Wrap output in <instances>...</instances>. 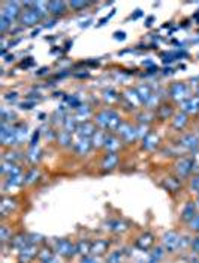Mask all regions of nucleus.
I'll use <instances>...</instances> for the list:
<instances>
[{"mask_svg": "<svg viewBox=\"0 0 199 263\" xmlns=\"http://www.w3.org/2000/svg\"><path fill=\"white\" fill-rule=\"evenodd\" d=\"M160 242L166 253L174 254V253H179L184 247H190L192 238L187 235H181L179 230H168L162 235Z\"/></svg>", "mask_w": 199, "mask_h": 263, "instance_id": "f257e3e1", "label": "nucleus"}, {"mask_svg": "<svg viewBox=\"0 0 199 263\" xmlns=\"http://www.w3.org/2000/svg\"><path fill=\"white\" fill-rule=\"evenodd\" d=\"M54 250L57 256L64 260H72L78 253H77V242L68 239V238H60L54 242Z\"/></svg>", "mask_w": 199, "mask_h": 263, "instance_id": "f03ea898", "label": "nucleus"}, {"mask_svg": "<svg viewBox=\"0 0 199 263\" xmlns=\"http://www.w3.org/2000/svg\"><path fill=\"white\" fill-rule=\"evenodd\" d=\"M174 173L181 181L190 179V175L193 173V157H181V158H179L174 164Z\"/></svg>", "mask_w": 199, "mask_h": 263, "instance_id": "7ed1b4c3", "label": "nucleus"}, {"mask_svg": "<svg viewBox=\"0 0 199 263\" xmlns=\"http://www.w3.org/2000/svg\"><path fill=\"white\" fill-rule=\"evenodd\" d=\"M154 245H156V236L150 230L141 232L134 241V247L140 251H144V253H150L154 248Z\"/></svg>", "mask_w": 199, "mask_h": 263, "instance_id": "20e7f679", "label": "nucleus"}, {"mask_svg": "<svg viewBox=\"0 0 199 263\" xmlns=\"http://www.w3.org/2000/svg\"><path fill=\"white\" fill-rule=\"evenodd\" d=\"M18 208V199L15 196H6L3 194L2 196V200H0V215H2V220L5 221L9 215H12Z\"/></svg>", "mask_w": 199, "mask_h": 263, "instance_id": "39448f33", "label": "nucleus"}, {"mask_svg": "<svg viewBox=\"0 0 199 263\" xmlns=\"http://www.w3.org/2000/svg\"><path fill=\"white\" fill-rule=\"evenodd\" d=\"M198 212L199 208L198 204H196V202H195V200H187V202L183 204V208H181V211H180V223L187 226V224L190 223V221L196 217Z\"/></svg>", "mask_w": 199, "mask_h": 263, "instance_id": "423d86ee", "label": "nucleus"}, {"mask_svg": "<svg viewBox=\"0 0 199 263\" xmlns=\"http://www.w3.org/2000/svg\"><path fill=\"white\" fill-rule=\"evenodd\" d=\"M105 229L114 235H124L126 232L130 230V223L124 218H111L105 223Z\"/></svg>", "mask_w": 199, "mask_h": 263, "instance_id": "0eeeda50", "label": "nucleus"}, {"mask_svg": "<svg viewBox=\"0 0 199 263\" xmlns=\"http://www.w3.org/2000/svg\"><path fill=\"white\" fill-rule=\"evenodd\" d=\"M111 251V241L106 238H99V239H93L92 242V256L95 257H106L108 253Z\"/></svg>", "mask_w": 199, "mask_h": 263, "instance_id": "6e6552de", "label": "nucleus"}, {"mask_svg": "<svg viewBox=\"0 0 199 263\" xmlns=\"http://www.w3.org/2000/svg\"><path fill=\"white\" fill-rule=\"evenodd\" d=\"M18 17H21V9H20V3L17 2H8L3 5L2 8V18L8 20L9 23L15 21Z\"/></svg>", "mask_w": 199, "mask_h": 263, "instance_id": "1a4fd4ad", "label": "nucleus"}, {"mask_svg": "<svg viewBox=\"0 0 199 263\" xmlns=\"http://www.w3.org/2000/svg\"><path fill=\"white\" fill-rule=\"evenodd\" d=\"M42 17H43V14L39 12V11L35 8V3H33L30 9H26V11L21 14L20 21L24 26H35L36 23H39V21L42 20Z\"/></svg>", "mask_w": 199, "mask_h": 263, "instance_id": "9d476101", "label": "nucleus"}, {"mask_svg": "<svg viewBox=\"0 0 199 263\" xmlns=\"http://www.w3.org/2000/svg\"><path fill=\"white\" fill-rule=\"evenodd\" d=\"M0 139L5 146H12L17 144V136H15V128L12 125H8L6 122H2V131H0Z\"/></svg>", "mask_w": 199, "mask_h": 263, "instance_id": "9b49d317", "label": "nucleus"}, {"mask_svg": "<svg viewBox=\"0 0 199 263\" xmlns=\"http://www.w3.org/2000/svg\"><path fill=\"white\" fill-rule=\"evenodd\" d=\"M38 254H39V247L38 245H33V243H29L27 247H24L23 250L18 251V262H33L35 259H38Z\"/></svg>", "mask_w": 199, "mask_h": 263, "instance_id": "f8f14e48", "label": "nucleus"}, {"mask_svg": "<svg viewBox=\"0 0 199 263\" xmlns=\"http://www.w3.org/2000/svg\"><path fill=\"white\" fill-rule=\"evenodd\" d=\"M160 185L169 194H179L183 190V181L179 179L177 176H166V178H163Z\"/></svg>", "mask_w": 199, "mask_h": 263, "instance_id": "ddd939ff", "label": "nucleus"}, {"mask_svg": "<svg viewBox=\"0 0 199 263\" xmlns=\"http://www.w3.org/2000/svg\"><path fill=\"white\" fill-rule=\"evenodd\" d=\"M169 95L174 101L184 102L189 98V90H187V86L184 83H174L171 87H169Z\"/></svg>", "mask_w": 199, "mask_h": 263, "instance_id": "4468645a", "label": "nucleus"}, {"mask_svg": "<svg viewBox=\"0 0 199 263\" xmlns=\"http://www.w3.org/2000/svg\"><path fill=\"white\" fill-rule=\"evenodd\" d=\"M119 136L124 140V142L130 143L134 142L137 137H138V131H137V126H132L129 123H121L120 128L117 129Z\"/></svg>", "mask_w": 199, "mask_h": 263, "instance_id": "2eb2a0df", "label": "nucleus"}, {"mask_svg": "<svg viewBox=\"0 0 199 263\" xmlns=\"http://www.w3.org/2000/svg\"><path fill=\"white\" fill-rule=\"evenodd\" d=\"M180 144H181L184 149H187V151H190V152H193V154L199 151V139L195 134H186V136H183V137L180 139Z\"/></svg>", "mask_w": 199, "mask_h": 263, "instance_id": "dca6fc26", "label": "nucleus"}, {"mask_svg": "<svg viewBox=\"0 0 199 263\" xmlns=\"http://www.w3.org/2000/svg\"><path fill=\"white\" fill-rule=\"evenodd\" d=\"M29 243H30V241H29V233L20 232V233H15L14 235V238L9 242V245H11V248H14L18 253L20 250H23L24 247H27Z\"/></svg>", "mask_w": 199, "mask_h": 263, "instance_id": "f3484780", "label": "nucleus"}, {"mask_svg": "<svg viewBox=\"0 0 199 263\" xmlns=\"http://www.w3.org/2000/svg\"><path fill=\"white\" fill-rule=\"evenodd\" d=\"M96 131H98V129H96L95 123L89 121L81 122L80 125H78V129H77L78 136H80V137H85V139H92V137L95 136Z\"/></svg>", "mask_w": 199, "mask_h": 263, "instance_id": "a211bd4d", "label": "nucleus"}, {"mask_svg": "<svg viewBox=\"0 0 199 263\" xmlns=\"http://www.w3.org/2000/svg\"><path fill=\"white\" fill-rule=\"evenodd\" d=\"M119 161H120L119 155H117V154H114V152H111V154H106V155L103 157L100 167H102L105 172H113V170L119 165Z\"/></svg>", "mask_w": 199, "mask_h": 263, "instance_id": "6ab92c4d", "label": "nucleus"}, {"mask_svg": "<svg viewBox=\"0 0 199 263\" xmlns=\"http://www.w3.org/2000/svg\"><path fill=\"white\" fill-rule=\"evenodd\" d=\"M23 185H24V176H23V175L9 176V178H5V182H3V190H5V191H12V190L21 188Z\"/></svg>", "mask_w": 199, "mask_h": 263, "instance_id": "aec40b11", "label": "nucleus"}, {"mask_svg": "<svg viewBox=\"0 0 199 263\" xmlns=\"http://www.w3.org/2000/svg\"><path fill=\"white\" fill-rule=\"evenodd\" d=\"M56 256H57V253H56L54 247H50L48 243H43L42 247H39V254H38L39 263L48 262V260L54 259Z\"/></svg>", "mask_w": 199, "mask_h": 263, "instance_id": "412c9836", "label": "nucleus"}, {"mask_svg": "<svg viewBox=\"0 0 199 263\" xmlns=\"http://www.w3.org/2000/svg\"><path fill=\"white\" fill-rule=\"evenodd\" d=\"M93 147L92 139H85V137H80L77 142L74 143V149L78 155H87L90 152V149Z\"/></svg>", "mask_w": 199, "mask_h": 263, "instance_id": "4be33fe9", "label": "nucleus"}, {"mask_svg": "<svg viewBox=\"0 0 199 263\" xmlns=\"http://www.w3.org/2000/svg\"><path fill=\"white\" fill-rule=\"evenodd\" d=\"M113 111L114 110H102L96 115V123L99 125L102 129H108L109 126V122H111V118H113Z\"/></svg>", "mask_w": 199, "mask_h": 263, "instance_id": "5701e85b", "label": "nucleus"}, {"mask_svg": "<svg viewBox=\"0 0 199 263\" xmlns=\"http://www.w3.org/2000/svg\"><path fill=\"white\" fill-rule=\"evenodd\" d=\"M2 175H3L5 178L17 176V175H21V168L15 164V162L3 161V164H2Z\"/></svg>", "mask_w": 199, "mask_h": 263, "instance_id": "b1692460", "label": "nucleus"}, {"mask_svg": "<svg viewBox=\"0 0 199 263\" xmlns=\"http://www.w3.org/2000/svg\"><path fill=\"white\" fill-rule=\"evenodd\" d=\"M181 108L183 111L187 113H198L199 111V97H193V98H187L184 102H181Z\"/></svg>", "mask_w": 199, "mask_h": 263, "instance_id": "393cba45", "label": "nucleus"}, {"mask_svg": "<svg viewBox=\"0 0 199 263\" xmlns=\"http://www.w3.org/2000/svg\"><path fill=\"white\" fill-rule=\"evenodd\" d=\"M158 146H159V137L156 136V134H153V133H148L144 139H142V147L145 149V151H154V149H158Z\"/></svg>", "mask_w": 199, "mask_h": 263, "instance_id": "a878e982", "label": "nucleus"}, {"mask_svg": "<svg viewBox=\"0 0 199 263\" xmlns=\"http://www.w3.org/2000/svg\"><path fill=\"white\" fill-rule=\"evenodd\" d=\"M126 251L124 250H113L105 257V263H124Z\"/></svg>", "mask_w": 199, "mask_h": 263, "instance_id": "bb28decb", "label": "nucleus"}, {"mask_svg": "<svg viewBox=\"0 0 199 263\" xmlns=\"http://www.w3.org/2000/svg\"><path fill=\"white\" fill-rule=\"evenodd\" d=\"M75 242H77V253H78V256L82 257V256H89L92 253V242L93 241L82 238V239H78Z\"/></svg>", "mask_w": 199, "mask_h": 263, "instance_id": "cd10ccee", "label": "nucleus"}, {"mask_svg": "<svg viewBox=\"0 0 199 263\" xmlns=\"http://www.w3.org/2000/svg\"><path fill=\"white\" fill-rule=\"evenodd\" d=\"M14 235H15V233L12 232V229H11L9 226H6L5 223L0 226V242H2L3 247L12 241Z\"/></svg>", "mask_w": 199, "mask_h": 263, "instance_id": "c85d7f7f", "label": "nucleus"}, {"mask_svg": "<svg viewBox=\"0 0 199 263\" xmlns=\"http://www.w3.org/2000/svg\"><path fill=\"white\" fill-rule=\"evenodd\" d=\"M103 147L108 151V154H111V152L117 154V151L120 149V139L119 137H116V136H113V134H109V136L106 137V142L103 144Z\"/></svg>", "mask_w": 199, "mask_h": 263, "instance_id": "c756f323", "label": "nucleus"}, {"mask_svg": "<svg viewBox=\"0 0 199 263\" xmlns=\"http://www.w3.org/2000/svg\"><path fill=\"white\" fill-rule=\"evenodd\" d=\"M48 11L54 15H61L66 12V3L64 2H48Z\"/></svg>", "mask_w": 199, "mask_h": 263, "instance_id": "7c9ffc66", "label": "nucleus"}, {"mask_svg": "<svg viewBox=\"0 0 199 263\" xmlns=\"http://www.w3.org/2000/svg\"><path fill=\"white\" fill-rule=\"evenodd\" d=\"M189 123V119H187V115L184 113V111H181V113H177L175 116H174V119H172V126L175 128V129H183L186 125Z\"/></svg>", "mask_w": 199, "mask_h": 263, "instance_id": "2f4dec72", "label": "nucleus"}, {"mask_svg": "<svg viewBox=\"0 0 199 263\" xmlns=\"http://www.w3.org/2000/svg\"><path fill=\"white\" fill-rule=\"evenodd\" d=\"M106 137H108V134H106L105 129H98V131L95 133V136L92 137L93 146H96V147H103V144L106 142Z\"/></svg>", "mask_w": 199, "mask_h": 263, "instance_id": "473e14b6", "label": "nucleus"}, {"mask_svg": "<svg viewBox=\"0 0 199 263\" xmlns=\"http://www.w3.org/2000/svg\"><path fill=\"white\" fill-rule=\"evenodd\" d=\"M156 115H158L159 119L165 121V119H168V118H171L174 115V110H172V107L169 104H162L159 108H158Z\"/></svg>", "mask_w": 199, "mask_h": 263, "instance_id": "72a5a7b5", "label": "nucleus"}, {"mask_svg": "<svg viewBox=\"0 0 199 263\" xmlns=\"http://www.w3.org/2000/svg\"><path fill=\"white\" fill-rule=\"evenodd\" d=\"M165 248L159 245V247H156V248H153L151 251H150V259H148V263H159V260L165 256Z\"/></svg>", "mask_w": 199, "mask_h": 263, "instance_id": "f704fd0d", "label": "nucleus"}, {"mask_svg": "<svg viewBox=\"0 0 199 263\" xmlns=\"http://www.w3.org/2000/svg\"><path fill=\"white\" fill-rule=\"evenodd\" d=\"M38 178H39L38 168H36V167L30 168V170L24 175V185H33V183H36Z\"/></svg>", "mask_w": 199, "mask_h": 263, "instance_id": "c9c22d12", "label": "nucleus"}, {"mask_svg": "<svg viewBox=\"0 0 199 263\" xmlns=\"http://www.w3.org/2000/svg\"><path fill=\"white\" fill-rule=\"evenodd\" d=\"M27 160L32 164H36L40 160V151L38 146H30V151L27 154Z\"/></svg>", "mask_w": 199, "mask_h": 263, "instance_id": "e433bc0d", "label": "nucleus"}, {"mask_svg": "<svg viewBox=\"0 0 199 263\" xmlns=\"http://www.w3.org/2000/svg\"><path fill=\"white\" fill-rule=\"evenodd\" d=\"M124 97L129 100V102H130V105H132V107H137V105L142 104L140 100V95H138V92H137V90H127Z\"/></svg>", "mask_w": 199, "mask_h": 263, "instance_id": "4c0bfd02", "label": "nucleus"}, {"mask_svg": "<svg viewBox=\"0 0 199 263\" xmlns=\"http://www.w3.org/2000/svg\"><path fill=\"white\" fill-rule=\"evenodd\" d=\"M63 125H64V129L66 131H69V133H72V131H77L78 129V122L77 119H74V118H66L64 121H63Z\"/></svg>", "mask_w": 199, "mask_h": 263, "instance_id": "58836bf2", "label": "nucleus"}, {"mask_svg": "<svg viewBox=\"0 0 199 263\" xmlns=\"http://www.w3.org/2000/svg\"><path fill=\"white\" fill-rule=\"evenodd\" d=\"M187 227V232L192 233V235H199V212L196 214V217L190 221V223L186 226Z\"/></svg>", "mask_w": 199, "mask_h": 263, "instance_id": "ea45409f", "label": "nucleus"}, {"mask_svg": "<svg viewBox=\"0 0 199 263\" xmlns=\"http://www.w3.org/2000/svg\"><path fill=\"white\" fill-rule=\"evenodd\" d=\"M59 142L61 146H68L69 143L72 142V134L69 133V131H66V129H63V131H60L59 133Z\"/></svg>", "mask_w": 199, "mask_h": 263, "instance_id": "a19ab883", "label": "nucleus"}, {"mask_svg": "<svg viewBox=\"0 0 199 263\" xmlns=\"http://www.w3.org/2000/svg\"><path fill=\"white\" fill-rule=\"evenodd\" d=\"M29 241L33 245H38V247H42L45 243V238L39 235V233H29Z\"/></svg>", "mask_w": 199, "mask_h": 263, "instance_id": "79ce46f5", "label": "nucleus"}, {"mask_svg": "<svg viewBox=\"0 0 199 263\" xmlns=\"http://www.w3.org/2000/svg\"><path fill=\"white\" fill-rule=\"evenodd\" d=\"M103 100L106 102H116L119 100V95H117V92L116 90H113V89H108V90H105L103 92Z\"/></svg>", "mask_w": 199, "mask_h": 263, "instance_id": "37998d69", "label": "nucleus"}, {"mask_svg": "<svg viewBox=\"0 0 199 263\" xmlns=\"http://www.w3.org/2000/svg\"><path fill=\"white\" fill-rule=\"evenodd\" d=\"M15 136H17V142L20 143L24 140V137L27 136V131H26V126L24 125H15Z\"/></svg>", "mask_w": 199, "mask_h": 263, "instance_id": "c03bdc74", "label": "nucleus"}, {"mask_svg": "<svg viewBox=\"0 0 199 263\" xmlns=\"http://www.w3.org/2000/svg\"><path fill=\"white\" fill-rule=\"evenodd\" d=\"M189 188L198 196L199 194V175H193L189 181Z\"/></svg>", "mask_w": 199, "mask_h": 263, "instance_id": "a18cd8bd", "label": "nucleus"}, {"mask_svg": "<svg viewBox=\"0 0 199 263\" xmlns=\"http://www.w3.org/2000/svg\"><path fill=\"white\" fill-rule=\"evenodd\" d=\"M190 251L195 254V256H198L199 257V235H193L192 236V242H190Z\"/></svg>", "mask_w": 199, "mask_h": 263, "instance_id": "49530a36", "label": "nucleus"}, {"mask_svg": "<svg viewBox=\"0 0 199 263\" xmlns=\"http://www.w3.org/2000/svg\"><path fill=\"white\" fill-rule=\"evenodd\" d=\"M77 113H78V118H89L90 116V113H92V108L89 107V105H82L81 104L80 107L77 108Z\"/></svg>", "mask_w": 199, "mask_h": 263, "instance_id": "de8ad7c7", "label": "nucleus"}, {"mask_svg": "<svg viewBox=\"0 0 199 263\" xmlns=\"http://www.w3.org/2000/svg\"><path fill=\"white\" fill-rule=\"evenodd\" d=\"M18 158H20V157H18V154H17V152H8V154H5V155H3V161H8V162H15Z\"/></svg>", "mask_w": 199, "mask_h": 263, "instance_id": "09e8293b", "label": "nucleus"}, {"mask_svg": "<svg viewBox=\"0 0 199 263\" xmlns=\"http://www.w3.org/2000/svg\"><path fill=\"white\" fill-rule=\"evenodd\" d=\"M69 5H71V8H74V9H84V8L89 6L90 3H87V2H71Z\"/></svg>", "mask_w": 199, "mask_h": 263, "instance_id": "8fccbe9b", "label": "nucleus"}, {"mask_svg": "<svg viewBox=\"0 0 199 263\" xmlns=\"http://www.w3.org/2000/svg\"><path fill=\"white\" fill-rule=\"evenodd\" d=\"M11 24H12V23H9L8 20H5V18H2V17H0V32H2V33H5V32L9 29V26H11Z\"/></svg>", "mask_w": 199, "mask_h": 263, "instance_id": "3c124183", "label": "nucleus"}, {"mask_svg": "<svg viewBox=\"0 0 199 263\" xmlns=\"http://www.w3.org/2000/svg\"><path fill=\"white\" fill-rule=\"evenodd\" d=\"M81 263H98V257L89 254V256H82L81 257Z\"/></svg>", "mask_w": 199, "mask_h": 263, "instance_id": "603ef678", "label": "nucleus"}, {"mask_svg": "<svg viewBox=\"0 0 199 263\" xmlns=\"http://www.w3.org/2000/svg\"><path fill=\"white\" fill-rule=\"evenodd\" d=\"M43 263H60L59 256H56L54 259H51V260H48V262H43Z\"/></svg>", "mask_w": 199, "mask_h": 263, "instance_id": "864d4df0", "label": "nucleus"}, {"mask_svg": "<svg viewBox=\"0 0 199 263\" xmlns=\"http://www.w3.org/2000/svg\"><path fill=\"white\" fill-rule=\"evenodd\" d=\"M116 38H117V40H124V33H123V32L116 33Z\"/></svg>", "mask_w": 199, "mask_h": 263, "instance_id": "5fc2aeb1", "label": "nucleus"}, {"mask_svg": "<svg viewBox=\"0 0 199 263\" xmlns=\"http://www.w3.org/2000/svg\"><path fill=\"white\" fill-rule=\"evenodd\" d=\"M195 202H196V204H198V208H199V194L196 196V199H195Z\"/></svg>", "mask_w": 199, "mask_h": 263, "instance_id": "6e6d98bb", "label": "nucleus"}, {"mask_svg": "<svg viewBox=\"0 0 199 263\" xmlns=\"http://www.w3.org/2000/svg\"><path fill=\"white\" fill-rule=\"evenodd\" d=\"M189 263H199V259H195V260H192V262Z\"/></svg>", "mask_w": 199, "mask_h": 263, "instance_id": "4d7b16f0", "label": "nucleus"}]
</instances>
